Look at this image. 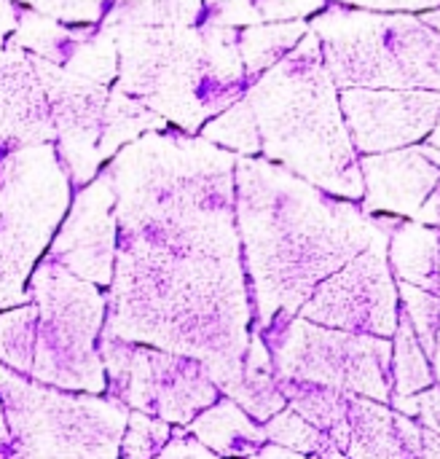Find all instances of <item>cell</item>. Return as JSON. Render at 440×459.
<instances>
[{
	"label": "cell",
	"instance_id": "26",
	"mask_svg": "<svg viewBox=\"0 0 440 459\" xmlns=\"http://www.w3.org/2000/svg\"><path fill=\"white\" fill-rule=\"evenodd\" d=\"M202 19V0H113L102 16L108 30L129 27H191Z\"/></svg>",
	"mask_w": 440,
	"mask_h": 459
},
{
	"label": "cell",
	"instance_id": "39",
	"mask_svg": "<svg viewBox=\"0 0 440 459\" xmlns=\"http://www.w3.org/2000/svg\"><path fill=\"white\" fill-rule=\"evenodd\" d=\"M16 27V8L11 0H0V38H8Z\"/></svg>",
	"mask_w": 440,
	"mask_h": 459
},
{
	"label": "cell",
	"instance_id": "22",
	"mask_svg": "<svg viewBox=\"0 0 440 459\" xmlns=\"http://www.w3.org/2000/svg\"><path fill=\"white\" fill-rule=\"evenodd\" d=\"M231 401H237L258 422L272 420L277 411H282L288 406V401L277 385L272 352L258 328H253V333H250V344H247V355H245V366H242V382Z\"/></svg>",
	"mask_w": 440,
	"mask_h": 459
},
{
	"label": "cell",
	"instance_id": "30",
	"mask_svg": "<svg viewBox=\"0 0 440 459\" xmlns=\"http://www.w3.org/2000/svg\"><path fill=\"white\" fill-rule=\"evenodd\" d=\"M199 137L237 153V156H255L261 153V137H258V126H255V116L253 108L247 105V100H237L234 105H229L223 113H218L215 118H210L202 129Z\"/></svg>",
	"mask_w": 440,
	"mask_h": 459
},
{
	"label": "cell",
	"instance_id": "16",
	"mask_svg": "<svg viewBox=\"0 0 440 459\" xmlns=\"http://www.w3.org/2000/svg\"><path fill=\"white\" fill-rule=\"evenodd\" d=\"M363 212L414 218L440 180V151L433 145H409L360 159Z\"/></svg>",
	"mask_w": 440,
	"mask_h": 459
},
{
	"label": "cell",
	"instance_id": "29",
	"mask_svg": "<svg viewBox=\"0 0 440 459\" xmlns=\"http://www.w3.org/2000/svg\"><path fill=\"white\" fill-rule=\"evenodd\" d=\"M38 307L22 304L0 312V363L22 377H30L35 358Z\"/></svg>",
	"mask_w": 440,
	"mask_h": 459
},
{
	"label": "cell",
	"instance_id": "17",
	"mask_svg": "<svg viewBox=\"0 0 440 459\" xmlns=\"http://www.w3.org/2000/svg\"><path fill=\"white\" fill-rule=\"evenodd\" d=\"M43 143H54V124L35 59L0 38V161Z\"/></svg>",
	"mask_w": 440,
	"mask_h": 459
},
{
	"label": "cell",
	"instance_id": "35",
	"mask_svg": "<svg viewBox=\"0 0 440 459\" xmlns=\"http://www.w3.org/2000/svg\"><path fill=\"white\" fill-rule=\"evenodd\" d=\"M341 5H358L366 11H433L440 0H339Z\"/></svg>",
	"mask_w": 440,
	"mask_h": 459
},
{
	"label": "cell",
	"instance_id": "20",
	"mask_svg": "<svg viewBox=\"0 0 440 459\" xmlns=\"http://www.w3.org/2000/svg\"><path fill=\"white\" fill-rule=\"evenodd\" d=\"M347 459H409L395 428V411L379 401L349 395Z\"/></svg>",
	"mask_w": 440,
	"mask_h": 459
},
{
	"label": "cell",
	"instance_id": "41",
	"mask_svg": "<svg viewBox=\"0 0 440 459\" xmlns=\"http://www.w3.org/2000/svg\"><path fill=\"white\" fill-rule=\"evenodd\" d=\"M427 360H430V368H433V377L440 382V323L436 336H433V344L427 350Z\"/></svg>",
	"mask_w": 440,
	"mask_h": 459
},
{
	"label": "cell",
	"instance_id": "33",
	"mask_svg": "<svg viewBox=\"0 0 440 459\" xmlns=\"http://www.w3.org/2000/svg\"><path fill=\"white\" fill-rule=\"evenodd\" d=\"M393 406L398 414L406 417H417L419 425L430 428L433 433L440 436V387H427L417 395H403V398H393Z\"/></svg>",
	"mask_w": 440,
	"mask_h": 459
},
{
	"label": "cell",
	"instance_id": "18",
	"mask_svg": "<svg viewBox=\"0 0 440 459\" xmlns=\"http://www.w3.org/2000/svg\"><path fill=\"white\" fill-rule=\"evenodd\" d=\"M188 436L223 459L253 457L263 444L266 433L237 401L220 398L188 422Z\"/></svg>",
	"mask_w": 440,
	"mask_h": 459
},
{
	"label": "cell",
	"instance_id": "11",
	"mask_svg": "<svg viewBox=\"0 0 440 459\" xmlns=\"http://www.w3.org/2000/svg\"><path fill=\"white\" fill-rule=\"evenodd\" d=\"M387 239L382 231L363 253L325 277L298 317L349 333L390 339L398 328V285L387 261Z\"/></svg>",
	"mask_w": 440,
	"mask_h": 459
},
{
	"label": "cell",
	"instance_id": "27",
	"mask_svg": "<svg viewBox=\"0 0 440 459\" xmlns=\"http://www.w3.org/2000/svg\"><path fill=\"white\" fill-rule=\"evenodd\" d=\"M393 336H395V342H393V398L417 395V393L433 387L436 377H433L430 360L403 312L398 317V328Z\"/></svg>",
	"mask_w": 440,
	"mask_h": 459
},
{
	"label": "cell",
	"instance_id": "2",
	"mask_svg": "<svg viewBox=\"0 0 440 459\" xmlns=\"http://www.w3.org/2000/svg\"><path fill=\"white\" fill-rule=\"evenodd\" d=\"M234 207L258 331L296 317L325 277L384 231L349 199L255 156H237Z\"/></svg>",
	"mask_w": 440,
	"mask_h": 459
},
{
	"label": "cell",
	"instance_id": "31",
	"mask_svg": "<svg viewBox=\"0 0 440 459\" xmlns=\"http://www.w3.org/2000/svg\"><path fill=\"white\" fill-rule=\"evenodd\" d=\"M172 438V425L142 411H132L126 417V430L121 438L118 459H153Z\"/></svg>",
	"mask_w": 440,
	"mask_h": 459
},
{
	"label": "cell",
	"instance_id": "23",
	"mask_svg": "<svg viewBox=\"0 0 440 459\" xmlns=\"http://www.w3.org/2000/svg\"><path fill=\"white\" fill-rule=\"evenodd\" d=\"M325 0H202L204 24L250 27L266 22H296L317 13Z\"/></svg>",
	"mask_w": 440,
	"mask_h": 459
},
{
	"label": "cell",
	"instance_id": "43",
	"mask_svg": "<svg viewBox=\"0 0 440 459\" xmlns=\"http://www.w3.org/2000/svg\"><path fill=\"white\" fill-rule=\"evenodd\" d=\"M427 137H430L433 148H438V151H440V113H438V121H436V126H433V132H430Z\"/></svg>",
	"mask_w": 440,
	"mask_h": 459
},
{
	"label": "cell",
	"instance_id": "38",
	"mask_svg": "<svg viewBox=\"0 0 440 459\" xmlns=\"http://www.w3.org/2000/svg\"><path fill=\"white\" fill-rule=\"evenodd\" d=\"M245 459H317L306 457V455H298V452H290V449H282V446H274V444H263L253 457Z\"/></svg>",
	"mask_w": 440,
	"mask_h": 459
},
{
	"label": "cell",
	"instance_id": "13",
	"mask_svg": "<svg viewBox=\"0 0 440 459\" xmlns=\"http://www.w3.org/2000/svg\"><path fill=\"white\" fill-rule=\"evenodd\" d=\"M339 105L355 151L368 156L425 140L438 121L440 91L352 86L339 91Z\"/></svg>",
	"mask_w": 440,
	"mask_h": 459
},
{
	"label": "cell",
	"instance_id": "12",
	"mask_svg": "<svg viewBox=\"0 0 440 459\" xmlns=\"http://www.w3.org/2000/svg\"><path fill=\"white\" fill-rule=\"evenodd\" d=\"M35 59L38 78L46 91L54 148L73 186H86L102 167L99 137L105 126V108L110 86L62 70L40 56Z\"/></svg>",
	"mask_w": 440,
	"mask_h": 459
},
{
	"label": "cell",
	"instance_id": "36",
	"mask_svg": "<svg viewBox=\"0 0 440 459\" xmlns=\"http://www.w3.org/2000/svg\"><path fill=\"white\" fill-rule=\"evenodd\" d=\"M414 221L425 223V226H436L440 231V180L438 186L433 188V194L427 196V202L419 207V212L414 215Z\"/></svg>",
	"mask_w": 440,
	"mask_h": 459
},
{
	"label": "cell",
	"instance_id": "21",
	"mask_svg": "<svg viewBox=\"0 0 440 459\" xmlns=\"http://www.w3.org/2000/svg\"><path fill=\"white\" fill-rule=\"evenodd\" d=\"M277 385L288 406L296 414H301L309 425H315L320 433H325L336 444V449L344 455L347 441H349V420H347L349 395L331 390V387L293 382V379H277Z\"/></svg>",
	"mask_w": 440,
	"mask_h": 459
},
{
	"label": "cell",
	"instance_id": "14",
	"mask_svg": "<svg viewBox=\"0 0 440 459\" xmlns=\"http://www.w3.org/2000/svg\"><path fill=\"white\" fill-rule=\"evenodd\" d=\"M46 258L97 288L110 285L116 264V191L108 169H99L81 186Z\"/></svg>",
	"mask_w": 440,
	"mask_h": 459
},
{
	"label": "cell",
	"instance_id": "40",
	"mask_svg": "<svg viewBox=\"0 0 440 459\" xmlns=\"http://www.w3.org/2000/svg\"><path fill=\"white\" fill-rule=\"evenodd\" d=\"M0 459H13V446H11V433L5 425V414L0 406Z\"/></svg>",
	"mask_w": 440,
	"mask_h": 459
},
{
	"label": "cell",
	"instance_id": "19",
	"mask_svg": "<svg viewBox=\"0 0 440 459\" xmlns=\"http://www.w3.org/2000/svg\"><path fill=\"white\" fill-rule=\"evenodd\" d=\"M387 261L398 282L438 293L440 288V231L419 221L403 218L387 239Z\"/></svg>",
	"mask_w": 440,
	"mask_h": 459
},
{
	"label": "cell",
	"instance_id": "42",
	"mask_svg": "<svg viewBox=\"0 0 440 459\" xmlns=\"http://www.w3.org/2000/svg\"><path fill=\"white\" fill-rule=\"evenodd\" d=\"M425 22H427L436 32H440V8H433V11L425 16Z\"/></svg>",
	"mask_w": 440,
	"mask_h": 459
},
{
	"label": "cell",
	"instance_id": "32",
	"mask_svg": "<svg viewBox=\"0 0 440 459\" xmlns=\"http://www.w3.org/2000/svg\"><path fill=\"white\" fill-rule=\"evenodd\" d=\"M27 8L62 24H97L113 0H22Z\"/></svg>",
	"mask_w": 440,
	"mask_h": 459
},
{
	"label": "cell",
	"instance_id": "8",
	"mask_svg": "<svg viewBox=\"0 0 440 459\" xmlns=\"http://www.w3.org/2000/svg\"><path fill=\"white\" fill-rule=\"evenodd\" d=\"M70 186L54 143L0 161V312L32 301L27 280L70 207Z\"/></svg>",
	"mask_w": 440,
	"mask_h": 459
},
{
	"label": "cell",
	"instance_id": "24",
	"mask_svg": "<svg viewBox=\"0 0 440 459\" xmlns=\"http://www.w3.org/2000/svg\"><path fill=\"white\" fill-rule=\"evenodd\" d=\"M161 129H169V124L161 116H156L140 100L129 97L116 83H110L105 126H102V137H99V159L102 161L116 156L132 140H137L148 132H161Z\"/></svg>",
	"mask_w": 440,
	"mask_h": 459
},
{
	"label": "cell",
	"instance_id": "6",
	"mask_svg": "<svg viewBox=\"0 0 440 459\" xmlns=\"http://www.w3.org/2000/svg\"><path fill=\"white\" fill-rule=\"evenodd\" d=\"M0 406L13 459H118L129 409L116 398L70 395L0 363Z\"/></svg>",
	"mask_w": 440,
	"mask_h": 459
},
{
	"label": "cell",
	"instance_id": "37",
	"mask_svg": "<svg viewBox=\"0 0 440 459\" xmlns=\"http://www.w3.org/2000/svg\"><path fill=\"white\" fill-rule=\"evenodd\" d=\"M417 459H440V436L425 425H422V444H419V457Z\"/></svg>",
	"mask_w": 440,
	"mask_h": 459
},
{
	"label": "cell",
	"instance_id": "28",
	"mask_svg": "<svg viewBox=\"0 0 440 459\" xmlns=\"http://www.w3.org/2000/svg\"><path fill=\"white\" fill-rule=\"evenodd\" d=\"M263 433H266V444H274V446H282V449H290V452H298L306 457L347 459L325 433H320L315 425H309L290 406H285L272 420H266Z\"/></svg>",
	"mask_w": 440,
	"mask_h": 459
},
{
	"label": "cell",
	"instance_id": "34",
	"mask_svg": "<svg viewBox=\"0 0 440 459\" xmlns=\"http://www.w3.org/2000/svg\"><path fill=\"white\" fill-rule=\"evenodd\" d=\"M153 459H223L212 455L207 446H202L194 436L183 433V430H172L169 444L156 455Z\"/></svg>",
	"mask_w": 440,
	"mask_h": 459
},
{
	"label": "cell",
	"instance_id": "15",
	"mask_svg": "<svg viewBox=\"0 0 440 459\" xmlns=\"http://www.w3.org/2000/svg\"><path fill=\"white\" fill-rule=\"evenodd\" d=\"M62 70L110 86L118 75V48L113 30L97 24H62L32 8L16 11V27L5 38Z\"/></svg>",
	"mask_w": 440,
	"mask_h": 459
},
{
	"label": "cell",
	"instance_id": "5",
	"mask_svg": "<svg viewBox=\"0 0 440 459\" xmlns=\"http://www.w3.org/2000/svg\"><path fill=\"white\" fill-rule=\"evenodd\" d=\"M309 30L339 89L440 91V32L417 16L325 8Z\"/></svg>",
	"mask_w": 440,
	"mask_h": 459
},
{
	"label": "cell",
	"instance_id": "25",
	"mask_svg": "<svg viewBox=\"0 0 440 459\" xmlns=\"http://www.w3.org/2000/svg\"><path fill=\"white\" fill-rule=\"evenodd\" d=\"M306 32H309V24L304 19L266 22V24H250L239 30L237 46H239V56H242L250 83L261 73H266L272 65H277Z\"/></svg>",
	"mask_w": 440,
	"mask_h": 459
},
{
	"label": "cell",
	"instance_id": "1",
	"mask_svg": "<svg viewBox=\"0 0 440 459\" xmlns=\"http://www.w3.org/2000/svg\"><path fill=\"white\" fill-rule=\"evenodd\" d=\"M237 153L148 132L116 156V264L102 331L199 360L234 398L253 333L234 207Z\"/></svg>",
	"mask_w": 440,
	"mask_h": 459
},
{
	"label": "cell",
	"instance_id": "9",
	"mask_svg": "<svg viewBox=\"0 0 440 459\" xmlns=\"http://www.w3.org/2000/svg\"><path fill=\"white\" fill-rule=\"evenodd\" d=\"M277 379L309 382L379 403L393 398V342L290 317L261 331Z\"/></svg>",
	"mask_w": 440,
	"mask_h": 459
},
{
	"label": "cell",
	"instance_id": "44",
	"mask_svg": "<svg viewBox=\"0 0 440 459\" xmlns=\"http://www.w3.org/2000/svg\"><path fill=\"white\" fill-rule=\"evenodd\" d=\"M438 296H440V288H438Z\"/></svg>",
	"mask_w": 440,
	"mask_h": 459
},
{
	"label": "cell",
	"instance_id": "3",
	"mask_svg": "<svg viewBox=\"0 0 440 459\" xmlns=\"http://www.w3.org/2000/svg\"><path fill=\"white\" fill-rule=\"evenodd\" d=\"M263 159L339 199H363L358 151L317 35L309 30L245 91Z\"/></svg>",
	"mask_w": 440,
	"mask_h": 459
},
{
	"label": "cell",
	"instance_id": "7",
	"mask_svg": "<svg viewBox=\"0 0 440 459\" xmlns=\"http://www.w3.org/2000/svg\"><path fill=\"white\" fill-rule=\"evenodd\" d=\"M27 282V293L38 307L30 379L65 393L102 395L108 390L99 358L105 293L51 258L35 264Z\"/></svg>",
	"mask_w": 440,
	"mask_h": 459
},
{
	"label": "cell",
	"instance_id": "10",
	"mask_svg": "<svg viewBox=\"0 0 440 459\" xmlns=\"http://www.w3.org/2000/svg\"><path fill=\"white\" fill-rule=\"evenodd\" d=\"M99 358L110 398L169 425H188L220 395L207 368L185 355L132 344L102 331Z\"/></svg>",
	"mask_w": 440,
	"mask_h": 459
},
{
	"label": "cell",
	"instance_id": "4",
	"mask_svg": "<svg viewBox=\"0 0 440 459\" xmlns=\"http://www.w3.org/2000/svg\"><path fill=\"white\" fill-rule=\"evenodd\" d=\"M116 86L180 132H199L245 97L250 78L239 56V30L215 24L113 30Z\"/></svg>",
	"mask_w": 440,
	"mask_h": 459
}]
</instances>
